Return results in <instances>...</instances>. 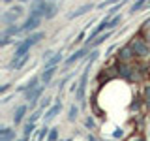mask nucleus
Here are the masks:
<instances>
[{"label":"nucleus","instance_id":"obj_1","mask_svg":"<svg viewBox=\"0 0 150 141\" xmlns=\"http://www.w3.org/2000/svg\"><path fill=\"white\" fill-rule=\"evenodd\" d=\"M100 56V51H96L94 49L92 53H90V58L86 60V68H84V72H83V75H81V81H79V85H77V90H75V96H77V100L79 102H83L84 100V90H86V81H88V72H90V66H92V62Z\"/></svg>","mask_w":150,"mask_h":141},{"label":"nucleus","instance_id":"obj_2","mask_svg":"<svg viewBox=\"0 0 150 141\" xmlns=\"http://www.w3.org/2000/svg\"><path fill=\"white\" fill-rule=\"evenodd\" d=\"M129 45H131V49L135 51V56H141V58L150 56V43L143 36H133L131 41H129Z\"/></svg>","mask_w":150,"mask_h":141},{"label":"nucleus","instance_id":"obj_3","mask_svg":"<svg viewBox=\"0 0 150 141\" xmlns=\"http://www.w3.org/2000/svg\"><path fill=\"white\" fill-rule=\"evenodd\" d=\"M23 15H25V8L23 6H13V8H9L8 11L2 13V21L6 23V25H13V23H17V19L23 17Z\"/></svg>","mask_w":150,"mask_h":141},{"label":"nucleus","instance_id":"obj_4","mask_svg":"<svg viewBox=\"0 0 150 141\" xmlns=\"http://www.w3.org/2000/svg\"><path fill=\"white\" fill-rule=\"evenodd\" d=\"M47 8H49V0H34V2H32V6H30V15L45 19Z\"/></svg>","mask_w":150,"mask_h":141},{"label":"nucleus","instance_id":"obj_5","mask_svg":"<svg viewBox=\"0 0 150 141\" xmlns=\"http://www.w3.org/2000/svg\"><path fill=\"white\" fill-rule=\"evenodd\" d=\"M40 25H41V17L30 15V17H28L26 21L21 25V32H30V30H34V28H38Z\"/></svg>","mask_w":150,"mask_h":141},{"label":"nucleus","instance_id":"obj_6","mask_svg":"<svg viewBox=\"0 0 150 141\" xmlns=\"http://www.w3.org/2000/svg\"><path fill=\"white\" fill-rule=\"evenodd\" d=\"M118 60L120 62H129L131 58H135V51L131 49V45H126V47H122V49L118 51Z\"/></svg>","mask_w":150,"mask_h":141},{"label":"nucleus","instance_id":"obj_7","mask_svg":"<svg viewBox=\"0 0 150 141\" xmlns=\"http://www.w3.org/2000/svg\"><path fill=\"white\" fill-rule=\"evenodd\" d=\"M88 51H90V47H86V45H84V47H83V49H79V51H75V53H73L71 56H69V58H68V60H66V64H68V66H71L73 62H77V60H81V58H83V56H84V55H86V53H88Z\"/></svg>","mask_w":150,"mask_h":141},{"label":"nucleus","instance_id":"obj_8","mask_svg":"<svg viewBox=\"0 0 150 141\" xmlns=\"http://www.w3.org/2000/svg\"><path fill=\"white\" fill-rule=\"evenodd\" d=\"M43 87H45V85H41V87H38V88H34V90H30V92L26 94V100L30 102V105H34L36 100L41 96V92H43Z\"/></svg>","mask_w":150,"mask_h":141},{"label":"nucleus","instance_id":"obj_9","mask_svg":"<svg viewBox=\"0 0 150 141\" xmlns=\"http://www.w3.org/2000/svg\"><path fill=\"white\" fill-rule=\"evenodd\" d=\"M94 8V4H84V6H81L79 9H75V11H71L68 15V19H75V17H79V15H84L86 11H90V9Z\"/></svg>","mask_w":150,"mask_h":141},{"label":"nucleus","instance_id":"obj_10","mask_svg":"<svg viewBox=\"0 0 150 141\" xmlns=\"http://www.w3.org/2000/svg\"><path fill=\"white\" fill-rule=\"evenodd\" d=\"M109 36H111V30H109V32H105V34H100V36H96V38H94L92 41H88V43H86V47H90V49H94L96 45L103 43V41H105V40H107Z\"/></svg>","mask_w":150,"mask_h":141},{"label":"nucleus","instance_id":"obj_11","mask_svg":"<svg viewBox=\"0 0 150 141\" xmlns=\"http://www.w3.org/2000/svg\"><path fill=\"white\" fill-rule=\"evenodd\" d=\"M54 73H56V66H53V68H45L43 73H41V81H43V85H49Z\"/></svg>","mask_w":150,"mask_h":141},{"label":"nucleus","instance_id":"obj_12","mask_svg":"<svg viewBox=\"0 0 150 141\" xmlns=\"http://www.w3.org/2000/svg\"><path fill=\"white\" fill-rule=\"evenodd\" d=\"M43 38H45V32H36V34H30V36H28V38H26L25 41H26V43H28V45L32 47V45L40 43V41L43 40Z\"/></svg>","mask_w":150,"mask_h":141},{"label":"nucleus","instance_id":"obj_13","mask_svg":"<svg viewBox=\"0 0 150 141\" xmlns=\"http://www.w3.org/2000/svg\"><path fill=\"white\" fill-rule=\"evenodd\" d=\"M146 6H150L148 4V0H137V2H133L131 4V8H129V13H137V11H143Z\"/></svg>","mask_w":150,"mask_h":141},{"label":"nucleus","instance_id":"obj_14","mask_svg":"<svg viewBox=\"0 0 150 141\" xmlns=\"http://www.w3.org/2000/svg\"><path fill=\"white\" fill-rule=\"evenodd\" d=\"M15 139V132L11 128H2L0 130V141H11Z\"/></svg>","mask_w":150,"mask_h":141},{"label":"nucleus","instance_id":"obj_15","mask_svg":"<svg viewBox=\"0 0 150 141\" xmlns=\"http://www.w3.org/2000/svg\"><path fill=\"white\" fill-rule=\"evenodd\" d=\"M62 60V53H54V56H51L49 60H45V68H53Z\"/></svg>","mask_w":150,"mask_h":141},{"label":"nucleus","instance_id":"obj_16","mask_svg":"<svg viewBox=\"0 0 150 141\" xmlns=\"http://www.w3.org/2000/svg\"><path fill=\"white\" fill-rule=\"evenodd\" d=\"M58 111H60V103H54V105L51 107L49 111H47V115H45V124H47V122H49L51 119H54V117H56V113H58Z\"/></svg>","mask_w":150,"mask_h":141},{"label":"nucleus","instance_id":"obj_17","mask_svg":"<svg viewBox=\"0 0 150 141\" xmlns=\"http://www.w3.org/2000/svg\"><path fill=\"white\" fill-rule=\"evenodd\" d=\"M25 113H26V105H21V107L15 111V115H13V122H15V124H21V120H23V117H25Z\"/></svg>","mask_w":150,"mask_h":141},{"label":"nucleus","instance_id":"obj_18","mask_svg":"<svg viewBox=\"0 0 150 141\" xmlns=\"http://www.w3.org/2000/svg\"><path fill=\"white\" fill-rule=\"evenodd\" d=\"M38 83H40V79H38V77H32L30 81H28V83L25 85V87H23V90H26V94H28L30 90H34V88H38Z\"/></svg>","mask_w":150,"mask_h":141},{"label":"nucleus","instance_id":"obj_19","mask_svg":"<svg viewBox=\"0 0 150 141\" xmlns=\"http://www.w3.org/2000/svg\"><path fill=\"white\" fill-rule=\"evenodd\" d=\"M56 13H58V6H56L54 2H49V8H47V15H45V19H53Z\"/></svg>","mask_w":150,"mask_h":141},{"label":"nucleus","instance_id":"obj_20","mask_svg":"<svg viewBox=\"0 0 150 141\" xmlns=\"http://www.w3.org/2000/svg\"><path fill=\"white\" fill-rule=\"evenodd\" d=\"M120 23H122V15H120V13H116V15H115V17H112L111 21H109V25H107V26H109V30H111V28L118 26Z\"/></svg>","mask_w":150,"mask_h":141},{"label":"nucleus","instance_id":"obj_21","mask_svg":"<svg viewBox=\"0 0 150 141\" xmlns=\"http://www.w3.org/2000/svg\"><path fill=\"white\" fill-rule=\"evenodd\" d=\"M143 98H144V102L150 105V85H144V88H143Z\"/></svg>","mask_w":150,"mask_h":141},{"label":"nucleus","instance_id":"obj_22","mask_svg":"<svg viewBox=\"0 0 150 141\" xmlns=\"http://www.w3.org/2000/svg\"><path fill=\"white\" fill-rule=\"evenodd\" d=\"M32 132H34V122H30V120H28L26 124H25V135L28 137V135H30Z\"/></svg>","mask_w":150,"mask_h":141},{"label":"nucleus","instance_id":"obj_23","mask_svg":"<svg viewBox=\"0 0 150 141\" xmlns=\"http://www.w3.org/2000/svg\"><path fill=\"white\" fill-rule=\"evenodd\" d=\"M77 113H79V109H77L75 105H71V107H69V115H68V119H69V120H75V119H77Z\"/></svg>","mask_w":150,"mask_h":141},{"label":"nucleus","instance_id":"obj_24","mask_svg":"<svg viewBox=\"0 0 150 141\" xmlns=\"http://www.w3.org/2000/svg\"><path fill=\"white\" fill-rule=\"evenodd\" d=\"M47 132H49V128H47V124H43V128L40 130V134H38V139H45V135H47Z\"/></svg>","mask_w":150,"mask_h":141},{"label":"nucleus","instance_id":"obj_25","mask_svg":"<svg viewBox=\"0 0 150 141\" xmlns=\"http://www.w3.org/2000/svg\"><path fill=\"white\" fill-rule=\"evenodd\" d=\"M111 4H118V0H105V2H100L96 8L101 9V8H105V6H111Z\"/></svg>","mask_w":150,"mask_h":141},{"label":"nucleus","instance_id":"obj_26","mask_svg":"<svg viewBox=\"0 0 150 141\" xmlns=\"http://www.w3.org/2000/svg\"><path fill=\"white\" fill-rule=\"evenodd\" d=\"M56 137H58V128H53L49 134V137H47V141H54Z\"/></svg>","mask_w":150,"mask_h":141},{"label":"nucleus","instance_id":"obj_27","mask_svg":"<svg viewBox=\"0 0 150 141\" xmlns=\"http://www.w3.org/2000/svg\"><path fill=\"white\" fill-rule=\"evenodd\" d=\"M40 115H41V109H38V111H34V113H32V117H30L28 120H30V122H36L38 119H40Z\"/></svg>","mask_w":150,"mask_h":141},{"label":"nucleus","instance_id":"obj_28","mask_svg":"<svg viewBox=\"0 0 150 141\" xmlns=\"http://www.w3.org/2000/svg\"><path fill=\"white\" fill-rule=\"evenodd\" d=\"M126 141H144V137H143V135H131V137H128V139H126Z\"/></svg>","mask_w":150,"mask_h":141},{"label":"nucleus","instance_id":"obj_29","mask_svg":"<svg viewBox=\"0 0 150 141\" xmlns=\"http://www.w3.org/2000/svg\"><path fill=\"white\" fill-rule=\"evenodd\" d=\"M84 124H86V128H94V120L90 119V117H88V119L84 120Z\"/></svg>","mask_w":150,"mask_h":141},{"label":"nucleus","instance_id":"obj_30","mask_svg":"<svg viewBox=\"0 0 150 141\" xmlns=\"http://www.w3.org/2000/svg\"><path fill=\"white\" fill-rule=\"evenodd\" d=\"M19 141H28V137H26V135H25V137H23V139H19Z\"/></svg>","mask_w":150,"mask_h":141},{"label":"nucleus","instance_id":"obj_31","mask_svg":"<svg viewBox=\"0 0 150 141\" xmlns=\"http://www.w3.org/2000/svg\"><path fill=\"white\" fill-rule=\"evenodd\" d=\"M19 2H28V0H19Z\"/></svg>","mask_w":150,"mask_h":141},{"label":"nucleus","instance_id":"obj_32","mask_svg":"<svg viewBox=\"0 0 150 141\" xmlns=\"http://www.w3.org/2000/svg\"><path fill=\"white\" fill-rule=\"evenodd\" d=\"M4 2H6V4H8V2H11V0H4Z\"/></svg>","mask_w":150,"mask_h":141},{"label":"nucleus","instance_id":"obj_33","mask_svg":"<svg viewBox=\"0 0 150 141\" xmlns=\"http://www.w3.org/2000/svg\"><path fill=\"white\" fill-rule=\"evenodd\" d=\"M122 2H128V0H122Z\"/></svg>","mask_w":150,"mask_h":141},{"label":"nucleus","instance_id":"obj_34","mask_svg":"<svg viewBox=\"0 0 150 141\" xmlns=\"http://www.w3.org/2000/svg\"><path fill=\"white\" fill-rule=\"evenodd\" d=\"M148 4H150V0H148Z\"/></svg>","mask_w":150,"mask_h":141}]
</instances>
